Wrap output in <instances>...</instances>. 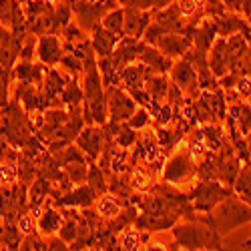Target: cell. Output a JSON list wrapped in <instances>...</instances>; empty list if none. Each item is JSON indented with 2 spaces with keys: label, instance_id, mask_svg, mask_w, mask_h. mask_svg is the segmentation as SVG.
<instances>
[{
  "label": "cell",
  "instance_id": "6da1fadb",
  "mask_svg": "<svg viewBox=\"0 0 251 251\" xmlns=\"http://www.w3.org/2000/svg\"><path fill=\"white\" fill-rule=\"evenodd\" d=\"M203 219H205L207 225H211L215 231L223 237L227 233H231L235 227H241V225L251 221V205L245 203L239 195L229 193Z\"/></svg>",
  "mask_w": 251,
  "mask_h": 251
},
{
  "label": "cell",
  "instance_id": "7a4b0ae2",
  "mask_svg": "<svg viewBox=\"0 0 251 251\" xmlns=\"http://www.w3.org/2000/svg\"><path fill=\"white\" fill-rule=\"evenodd\" d=\"M173 237L177 247L185 249H221V235L205 219H189V223H181L173 227Z\"/></svg>",
  "mask_w": 251,
  "mask_h": 251
},
{
  "label": "cell",
  "instance_id": "3957f363",
  "mask_svg": "<svg viewBox=\"0 0 251 251\" xmlns=\"http://www.w3.org/2000/svg\"><path fill=\"white\" fill-rule=\"evenodd\" d=\"M0 117H2V133L14 149H23L25 145L34 137V127L28 121V111L20 104L18 100H12L10 104L6 102L4 107H0Z\"/></svg>",
  "mask_w": 251,
  "mask_h": 251
},
{
  "label": "cell",
  "instance_id": "277c9868",
  "mask_svg": "<svg viewBox=\"0 0 251 251\" xmlns=\"http://www.w3.org/2000/svg\"><path fill=\"white\" fill-rule=\"evenodd\" d=\"M195 175H197V165L193 161V153L189 149V145L179 149L163 167V179L165 183H171V185L191 181Z\"/></svg>",
  "mask_w": 251,
  "mask_h": 251
},
{
  "label": "cell",
  "instance_id": "5b68a950",
  "mask_svg": "<svg viewBox=\"0 0 251 251\" xmlns=\"http://www.w3.org/2000/svg\"><path fill=\"white\" fill-rule=\"evenodd\" d=\"M229 193H233L231 189H227V187H223L221 183H217L215 179H201L197 183V187L191 191L189 199L193 203V209L195 211H203V213H209L211 209L223 201Z\"/></svg>",
  "mask_w": 251,
  "mask_h": 251
},
{
  "label": "cell",
  "instance_id": "8992f818",
  "mask_svg": "<svg viewBox=\"0 0 251 251\" xmlns=\"http://www.w3.org/2000/svg\"><path fill=\"white\" fill-rule=\"evenodd\" d=\"M104 97H107V111L109 121L115 123H127L133 113L137 111V100L125 91L121 85H107L104 87Z\"/></svg>",
  "mask_w": 251,
  "mask_h": 251
},
{
  "label": "cell",
  "instance_id": "52a82bcc",
  "mask_svg": "<svg viewBox=\"0 0 251 251\" xmlns=\"http://www.w3.org/2000/svg\"><path fill=\"white\" fill-rule=\"evenodd\" d=\"M171 78L173 85L179 87V91L189 97V99H197L201 95V85H199V75L195 71V67L191 65L185 56H181V60H177L173 69H171Z\"/></svg>",
  "mask_w": 251,
  "mask_h": 251
},
{
  "label": "cell",
  "instance_id": "ba28073f",
  "mask_svg": "<svg viewBox=\"0 0 251 251\" xmlns=\"http://www.w3.org/2000/svg\"><path fill=\"white\" fill-rule=\"evenodd\" d=\"M107 143L109 141H107V137H104V131L97 129L95 125H87V127L80 131V135L76 137L78 149L85 153L89 163H95L102 155V149H104V145Z\"/></svg>",
  "mask_w": 251,
  "mask_h": 251
},
{
  "label": "cell",
  "instance_id": "9c48e42d",
  "mask_svg": "<svg viewBox=\"0 0 251 251\" xmlns=\"http://www.w3.org/2000/svg\"><path fill=\"white\" fill-rule=\"evenodd\" d=\"M193 38H195V34H191V32H167L157 40L155 47L163 54L177 58V56H183L193 47Z\"/></svg>",
  "mask_w": 251,
  "mask_h": 251
},
{
  "label": "cell",
  "instance_id": "30bf717a",
  "mask_svg": "<svg viewBox=\"0 0 251 251\" xmlns=\"http://www.w3.org/2000/svg\"><path fill=\"white\" fill-rule=\"evenodd\" d=\"M99 199V195L95 193V189L87 183V185H78L76 189H69L67 193H62L58 197H54V205L56 207H75V209H85V207H93V203Z\"/></svg>",
  "mask_w": 251,
  "mask_h": 251
},
{
  "label": "cell",
  "instance_id": "8fae6325",
  "mask_svg": "<svg viewBox=\"0 0 251 251\" xmlns=\"http://www.w3.org/2000/svg\"><path fill=\"white\" fill-rule=\"evenodd\" d=\"M155 71L149 69L145 62L135 60L131 65H127L121 73H119V85H123L125 91H135V89H143L147 78L153 75Z\"/></svg>",
  "mask_w": 251,
  "mask_h": 251
},
{
  "label": "cell",
  "instance_id": "7c38bea8",
  "mask_svg": "<svg viewBox=\"0 0 251 251\" xmlns=\"http://www.w3.org/2000/svg\"><path fill=\"white\" fill-rule=\"evenodd\" d=\"M62 54H65V49H62L60 40L56 34H43L36 40V56L38 60L47 67H54L60 62Z\"/></svg>",
  "mask_w": 251,
  "mask_h": 251
},
{
  "label": "cell",
  "instance_id": "4fadbf2b",
  "mask_svg": "<svg viewBox=\"0 0 251 251\" xmlns=\"http://www.w3.org/2000/svg\"><path fill=\"white\" fill-rule=\"evenodd\" d=\"M123 12H125V36L143 38L145 30H147V26L153 20V12L139 10L133 6H123Z\"/></svg>",
  "mask_w": 251,
  "mask_h": 251
},
{
  "label": "cell",
  "instance_id": "5bb4252c",
  "mask_svg": "<svg viewBox=\"0 0 251 251\" xmlns=\"http://www.w3.org/2000/svg\"><path fill=\"white\" fill-rule=\"evenodd\" d=\"M215 28H217V36H233V34H239L243 32L245 36H249V25L245 23V20L235 14L233 10H225L221 16H215Z\"/></svg>",
  "mask_w": 251,
  "mask_h": 251
},
{
  "label": "cell",
  "instance_id": "9a60e30c",
  "mask_svg": "<svg viewBox=\"0 0 251 251\" xmlns=\"http://www.w3.org/2000/svg\"><path fill=\"white\" fill-rule=\"evenodd\" d=\"M47 71H49V67L43 65V62L34 65L32 60H20L18 65H14V69H12V76L18 82H30V85L40 87V82H43Z\"/></svg>",
  "mask_w": 251,
  "mask_h": 251
},
{
  "label": "cell",
  "instance_id": "2e32d148",
  "mask_svg": "<svg viewBox=\"0 0 251 251\" xmlns=\"http://www.w3.org/2000/svg\"><path fill=\"white\" fill-rule=\"evenodd\" d=\"M67 82H69V76L60 75L58 71H54L52 67H49L43 82H40V91H43V97H45L49 107H50V104H54V100L60 97L62 89L67 87Z\"/></svg>",
  "mask_w": 251,
  "mask_h": 251
},
{
  "label": "cell",
  "instance_id": "e0dca14e",
  "mask_svg": "<svg viewBox=\"0 0 251 251\" xmlns=\"http://www.w3.org/2000/svg\"><path fill=\"white\" fill-rule=\"evenodd\" d=\"M139 60L145 62L149 69H153L159 75H167V73H171V69H173V58L163 54L155 45H147V47H145L143 52H141V56H139Z\"/></svg>",
  "mask_w": 251,
  "mask_h": 251
},
{
  "label": "cell",
  "instance_id": "ac0fdd59",
  "mask_svg": "<svg viewBox=\"0 0 251 251\" xmlns=\"http://www.w3.org/2000/svg\"><path fill=\"white\" fill-rule=\"evenodd\" d=\"M209 67H211L213 75L217 78L225 76L231 67H229V56H227V38L219 36V40H215L211 50H209Z\"/></svg>",
  "mask_w": 251,
  "mask_h": 251
},
{
  "label": "cell",
  "instance_id": "d6986e66",
  "mask_svg": "<svg viewBox=\"0 0 251 251\" xmlns=\"http://www.w3.org/2000/svg\"><path fill=\"white\" fill-rule=\"evenodd\" d=\"M119 36L113 34L111 30H107L102 25H99L95 30H93V38H91V47L95 50V54L100 58V56H109L113 54V50L117 49L119 45Z\"/></svg>",
  "mask_w": 251,
  "mask_h": 251
},
{
  "label": "cell",
  "instance_id": "ffe728a7",
  "mask_svg": "<svg viewBox=\"0 0 251 251\" xmlns=\"http://www.w3.org/2000/svg\"><path fill=\"white\" fill-rule=\"evenodd\" d=\"M215 40H217V28H215V20L213 18H207V20H203L201 25H197L195 38H193V47L195 49H199L203 52H209Z\"/></svg>",
  "mask_w": 251,
  "mask_h": 251
},
{
  "label": "cell",
  "instance_id": "44dd1931",
  "mask_svg": "<svg viewBox=\"0 0 251 251\" xmlns=\"http://www.w3.org/2000/svg\"><path fill=\"white\" fill-rule=\"evenodd\" d=\"M52 195V185H50V179L47 177H38L32 181L30 189H28V207L38 211L43 203L47 201V197Z\"/></svg>",
  "mask_w": 251,
  "mask_h": 251
},
{
  "label": "cell",
  "instance_id": "7402d4cb",
  "mask_svg": "<svg viewBox=\"0 0 251 251\" xmlns=\"http://www.w3.org/2000/svg\"><path fill=\"white\" fill-rule=\"evenodd\" d=\"M169 87H171V82L167 80L165 75H159V73H153L147 82H145V91L149 93V97L155 100V102H165L167 95H169Z\"/></svg>",
  "mask_w": 251,
  "mask_h": 251
},
{
  "label": "cell",
  "instance_id": "603a6c76",
  "mask_svg": "<svg viewBox=\"0 0 251 251\" xmlns=\"http://www.w3.org/2000/svg\"><path fill=\"white\" fill-rule=\"evenodd\" d=\"M60 225H62V215H60V211H56V209H52V207H47L43 211V215L36 217V229L43 235L56 233L60 229Z\"/></svg>",
  "mask_w": 251,
  "mask_h": 251
},
{
  "label": "cell",
  "instance_id": "cb8c5ba5",
  "mask_svg": "<svg viewBox=\"0 0 251 251\" xmlns=\"http://www.w3.org/2000/svg\"><path fill=\"white\" fill-rule=\"evenodd\" d=\"M60 100L67 104V107H78V104L85 100V91H82V87L78 85L76 76H71L67 87L62 89L60 93Z\"/></svg>",
  "mask_w": 251,
  "mask_h": 251
},
{
  "label": "cell",
  "instance_id": "d4e9b609",
  "mask_svg": "<svg viewBox=\"0 0 251 251\" xmlns=\"http://www.w3.org/2000/svg\"><path fill=\"white\" fill-rule=\"evenodd\" d=\"M100 25L107 28V30H111L113 34H117L119 38H123L125 36V12H123V8L117 6V8L109 10L107 14L102 16Z\"/></svg>",
  "mask_w": 251,
  "mask_h": 251
},
{
  "label": "cell",
  "instance_id": "484cf974",
  "mask_svg": "<svg viewBox=\"0 0 251 251\" xmlns=\"http://www.w3.org/2000/svg\"><path fill=\"white\" fill-rule=\"evenodd\" d=\"M97 211L102 217H107V219H115L123 211V207L117 201V197H111L107 193H102V195H99V201H97Z\"/></svg>",
  "mask_w": 251,
  "mask_h": 251
},
{
  "label": "cell",
  "instance_id": "4316f807",
  "mask_svg": "<svg viewBox=\"0 0 251 251\" xmlns=\"http://www.w3.org/2000/svg\"><path fill=\"white\" fill-rule=\"evenodd\" d=\"M65 169V175L71 179V183H85L89 179V167H87V161H73V163H67L62 165Z\"/></svg>",
  "mask_w": 251,
  "mask_h": 251
},
{
  "label": "cell",
  "instance_id": "83f0119b",
  "mask_svg": "<svg viewBox=\"0 0 251 251\" xmlns=\"http://www.w3.org/2000/svg\"><path fill=\"white\" fill-rule=\"evenodd\" d=\"M115 143H117V147H121V149L133 147V145L137 143V129H133V127H129V125L123 123L117 137H115Z\"/></svg>",
  "mask_w": 251,
  "mask_h": 251
},
{
  "label": "cell",
  "instance_id": "f1b7e54d",
  "mask_svg": "<svg viewBox=\"0 0 251 251\" xmlns=\"http://www.w3.org/2000/svg\"><path fill=\"white\" fill-rule=\"evenodd\" d=\"M60 65H62V67H65V69L71 73V76H78V73L85 71V60H82L80 56H76V54H73V52H69V54H62V58H60Z\"/></svg>",
  "mask_w": 251,
  "mask_h": 251
},
{
  "label": "cell",
  "instance_id": "f546056e",
  "mask_svg": "<svg viewBox=\"0 0 251 251\" xmlns=\"http://www.w3.org/2000/svg\"><path fill=\"white\" fill-rule=\"evenodd\" d=\"M149 123H151V111L145 109V107H137V111L133 113V117L127 121L129 127H133V129H137V131L145 129Z\"/></svg>",
  "mask_w": 251,
  "mask_h": 251
},
{
  "label": "cell",
  "instance_id": "4dcf8cb0",
  "mask_svg": "<svg viewBox=\"0 0 251 251\" xmlns=\"http://www.w3.org/2000/svg\"><path fill=\"white\" fill-rule=\"evenodd\" d=\"M235 123L239 125V129L243 135H249L251 131V107L249 104H241L235 113Z\"/></svg>",
  "mask_w": 251,
  "mask_h": 251
},
{
  "label": "cell",
  "instance_id": "1f68e13d",
  "mask_svg": "<svg viewBox=\"0 0 251 251\" xmlns=\"http://www.w3.org/2000/svg\"><path fill=\"white\" fill-rule=\"evenodd\" d=\"M20 249H49V241L43 239V233L32 231V233H28L23 239V243H20Z\"/></svg>",
  "mask_w": 251,
  "mask_h": 251
},
{
  "label": "cell",
  "instance_id": "d6a6232c",
  "mask_svg": "<svg viewBox=\"0 0 251 251\" xmlns=\"http://www.w3.org/2000/svg\"><path fill=\"white\" fill-rule=\"evenodd\" d=\"M227 10H233V12H241V0H223Z\"/></svg>",
  "mask_w": 251,
  "mask_h": 251
},
{
  "label": "cell",
  "instance_id": "836d02e7",
  "mask_svg": "<svg viewBox=\"0 0 251 251\" xmlns=\"http://www.w3.org/2000/svg\"><path fill=\"white\" fill-rule=\"evenodd\" d=\"M241 12L249 18L251 16V0H241Z\"/></svg>",
  "mask_w": 251,
  "mask_h": 251
},
{
  "label": "cell",
  "instance_id": "e575fe53",
  "mask_svg": "<svg viewBox=\"0 0 251 251\" xmlns=\"http://www.w3.org/2000/svg\"><path fill=\"white\" fill-rule=\"evenodd\" d=\"M243 247H247V249H251V237H249V239H247V241L243 243Z\"/></svg>",
  "mask_w": 251,
  "mask_h": 251
},
{
  "label": "cell",
  "instance_id": "d590c367",
  "mask_svg": "<svg viewBox=\"0 0 251 251\" xmlns=\"http://www.w3.org/2000/svg\"><path fill=\"white\" fill-rule=\"evenodd\" d=\"M249 20H251V16H249ZM247 40H251V26H249V36H247Z\"/></svg>",
  "mask_w": 251,
  "mask_h": 251
},
{
  "label": "cell",
  "instance_id": "8d00e7d4",
  "mask_svg": "<svg viewBox=\"0 0 251 251\" xmlns=\"http://www.w3.org/2000/svg\"><path fill=\"white\" fill-rule=\"evenodd\" d=\"M20 2H26V0H20Z\"/></svg>",
  "mask_w": 251,
  "mask_h": 251
}]
</instances>
